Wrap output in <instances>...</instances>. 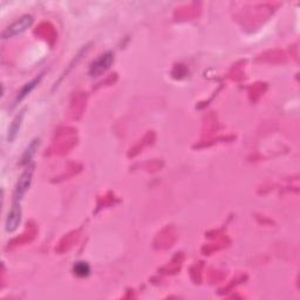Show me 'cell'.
<instances>
[{
  "label": "cell",
  "instance_id": "cell-4",
  "mask_svg": "<svg viewBox=\"0 0 300 300\" xmlns=\"http://www.w3.org/2000/svg\"><path fill=\"white\" fill-rule=\"evenodd\" d=\"M21 222V208L19 202H14L12 208H11L9 215L6 217L5 230L9 234H12L19 227Z\"/></svg>",
  "mask_w": 300,
  "mask_h": 300
},
{
  "label": "cell",
  "instance_id": "cell-6",
  "mask_svg": "<svg viewBox=\"0 0 300 300\" xmlns=\"http://www.w3.org/2000/svg\"><path fill=\"white\" fill-rule=\"evenodd\" d=\"M41 79H42V74H40L39 75L38 78H35V79H33V80L32 81H30V82H27L26 85L24 86L23 88L20 89V92L18 93V96H17V100H16V103L17 102H20L21 100H24L25 98H26L27 95H30L31 93H32V91H33V89L37 87V86L40 84V81H41Z\"/></svg>",
  "mask_w": 300,
  "mask_h": 300
},
{
  "label": "cell",
  "instance_id": "cell-1",
  "mask_svg": "<svg viewBox=\"0 0 300 300\" xmlns=\"http://www.w3.org/2000/svg\"><path fill=\"white\" fill-rule=\"evenodd\" d=\"M114 62V54L112 52H106L105 54L100 55L98 59L92 62L89 67V75L91 77H100L110 68Z\"/></svg>",
  "mask_w": 300,
  "mask_h": 300
},
{
  "label": "cell",
  "instance_id": "cell-2",
  "mask_svg": "<svg viewBox=\"0 0 300 300\" xmlns=\"http://www.w3.org/2000/svg\"><path fill=\"white\" fill-rule=\"evenodd\" d=\"M32 24H33V17L30 16V14L23 16L20 19L14 21L12 25H10V26L3 32V38L9 39L16 37L18 34H21L23 32L26 31L28 27H31Z\"/></svg>",
  "mask_w": 300,
  "mask_h": 300
},
{
  "label": "cell",
  "instance_id": "cell-7",
  "mask_svg": "<svg viewBox=\"0 0 300 300\" xmlns=\"http://www.w3.org/2000/svg\"><path fill=\"white\" fill-rule=\"evenodd\" d=\"M38 147H39V140H38V138H35V140H33L30 144H28V147L26 148V150H25L21 163H23V164H30L31 160L33 159L35 153H37Z\"/></svg>",
  "mask_w": 300,
  "mask_h": 300
},
{
  "label": "cell",
  "instance_id": "cell-8",
  "mask_svg": "<svg viewBox=\"0 0 300 300\" xmlns=\"http://www.w3.org/2000/svg\"><path fill=\"white\" fill-rule=\"evenodd\" d=\"M73 271L78 277L84 278V277H87L89 272H91V267H89V265L86 262H78L74 265Z\"/></svg>",
  "mask_w": 300,
  "mask_h": 300
},
{
  "label": "cell",
  "instance_id": "cell-5",
  "mask_svg": "<svg viewBox=\"0 0 300 300\" xmlns=\"http://www.w3.org/2000/svg\"><path fill=\"white\" fill-rule=\"evenodd\" d=\"M24 115H25V109L21 110V112L13 119L12 123H11V126L9 128V134H7V141L9 142H13L14 138L17 137L18 133H19L21 122H23Z\"/></svg>",
  "mask_w": 300,
  "mask_h": 300
},
{
  "label": "cell",
  "instance_id": "cell-3",
  "mask_svg": "<svg viewBox=\"0 0 300 300\" xmlns=\"http://www.w3.org/2000/svg\"><path fill=\"white\" fill-rule=\"evenodd\" d=\"M34 167L30 166L26 168V170L21 174V176L18 181L16 191H14V202H20L21 198L24 197V195L26 194V191L30 189L32 183V177H33Z\"/></svg>",
  "mask_w": 300,
  "mask_h": 300
}]
</instances>
